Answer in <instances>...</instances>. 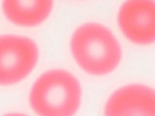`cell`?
Masks as SVG:
<instances>
[{"instance_id": "obj_7", "label": "cell", "mask_w": 155, "mask_h": 116, "mask_svg": "<svg viewBox=\"0 0 155 116\" xmlns=\"http://www.w3.org/2000/svg\"><path fill=\"white\" fill-rule=\"evenodd\" d=\"M4 116H27V115L22 114H19V113H10V114H6Z\"/></svg>"}, {"instance_id": "obj_6", "label": "cell", "mask_w": 155, "mask_h": 116, "mask_svg": "<svg viewBox=\"0 0 155 116\" xmlns=\"http://www.w3.org/2000/svg\"><path fill=\"white\" fill-rule=\"evenodd\" d=\"M53 8L51 1H5L2 10L12 23L22 27L36 26L44 21Z\"/></svg>"}, {"instance_id": "obj_2", "label": "cell", "mask_w": 155, "mask_h": 116, "mask_svg": "<svg viewBox=\"0 0 155 116\" xmlns=\"http://www.w3.org/2000/svg\"><path fill=\"white\" fill-rule=\"evenodd\" d=\"M81 88L77 79L63 69L41 75L29 95L30 106L38 116H73L80 106Z\"/></svg>"}, {"instance_id": "obj_1", "label": "cell", "mask_w": 155, "mask_h": 116, "mask_svg": "<svg viewBox=\"0 0 155 116\" xmlns=\"http://www.w3.org/2000/svg\"><path fill=\"white\" fill-rule=\"evenodd\" d=\"M70 48L78 65L85 72L96 76L113 71L122 56L120 44L112 32L94 22L84 24L74 31Z\"/></svg>"}, {"instance_id": "obj_3", "label": "cell", "mask_w": 155, "mask_h": 116, "mask_svg": "<svg viewBox=\"0 0 155 116\" xmlns=\"http://www.w3.org/2000/svg\"><path fill=\"white\" fill-rule=\"evenodd\" d=\"M35 42L27 37L0 36V85L16 83L34 68L38 59Z\"/></svg>"}, {"instance_id": "obj_4", "label": "cell", "mask_w": 155, "mask_h": 116, "mask_svg": "<svg viewBox=\"0 0 155 116\" xmlns=\"http://www.w3.org/2000/svg\"><path fill=\"white\" fill-rule=\"evenodd\" d=\"M117 21L125 36L133 43L147 45L155 38V2L133 0L120 7Z\"/></svg>"}, {"instance_id": "obj_5", "label": "cell", "mask_w": 155, "mask_h": 116, "mask_svg": "<svg viewBox=\"0 0 155 116\" xmlns=\"http://www.w3.org/2000/svg\"><path fill=\"white\" fill-rule=\"evenodd\" d=\"M104 116H155L154 89L139 83L117 89L105 103Z\"/></svg>"}]
</instances>
